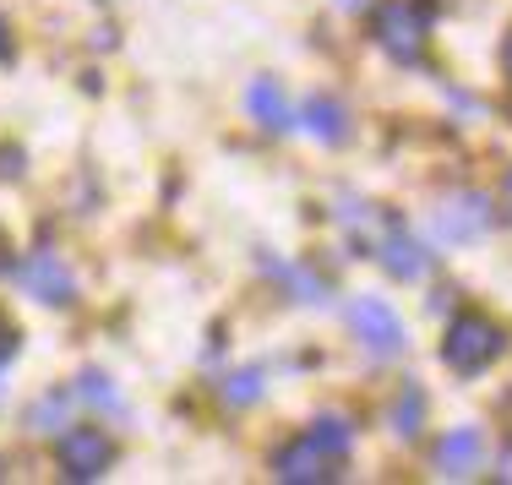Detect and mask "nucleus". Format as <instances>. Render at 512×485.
<instances>
[{
    "instance_id": "1",
    "label": "nucleus",
    "mask_w": 512,
    "mask_h": 485,
    "mask_svg": "<svg viewBox=\"0 0 512 485\" xmlns=\"http://www.w3.org/2000/svg\"><path fill=\"white\" fill-rule=\"evenodd\" d=\"M507 349V333L496 327L491 317H480V311H458L453 322H447V338H442V360L458 371V377H474V371H485L491 360H502Z\"/></svg>"
},
{
    "instance_id": "8",
    "label": "nucleus",
    "mask_w": 512,
    "mask_h": 485,
    "mask_svg": "<svg viewBox=\"0 0 512 485\" xmlns=\"http://www.w3.org/2000/svg\"><path fill=\"white\" fill-rule=\"evenodd\" d=\"M371 257L382 262V268L393 273V278H420L425 268H431V251H425L420 240H409L398 224H393V229H387V235L371 246Z\"/></svg>"
},
{
    "instance_id": "6",
    "label": "nucleus",
    "mask_w": 512,
    "mask_h": 485,
    "mask_svg": "<svg viewBox=\"0 0 512 485\" xmlns=\"http://www.w3.org/2000/svg\"><path fill=\"white\" fill-rule=\"evenodd\" d=\"M17 284H22V295L44 300V306H66V300L77 295V278H71V268L60 257H50V251H33V257L17 268Z\"/></svg>"
},
{
    "instance_id": "14",
    "label": "nucleus",
    "mask_w": 512,
    "mask_h": 485,
    "mask_svg": "<svg viewBox=\"0 0 512 485\" xmlns=\"http://www.w3.org/2000/svg\"><path fill=\"white\" fill-rule=\"evenodd\" d=\"M224 398L229 404H251V398H262V371H235L224 387Z\"/></svg>"
},
{
    "instance_id": "7",
    "label": "nucleus",
    "mask_w": 512,
    "mask_h": 485,
    "mask_svg": "<svg viewBox=\"0 0 512 485\" xmlns=\"http://www.w3.org/2000/svg\"><path fill=\"white\" fill-rule=\"evenodd\" d=\"M480 458H485V436L474 426H458L436 442V469H442L447 480H469L474 469H480Z\"/></svg>"
},
{
    "instance_id": "2",
    "label": "nucleus",
    "mask_w": 512,
    "mask_h": 485,
    "mask_svg": "<svg viewBox=\"0 0 512 485\" xmlns=\"http://www.w3.org/2000/svg\"><path fill=\"white\" fill-rule=\"evenodd\" d=\"M425 33H431V11L425 0H387L376 6V44L393 60H420L425 55Z\"/></svg>"
},
{
    "instance_id": "17",
    "label": "nucleus",
    "mask_w": 512,
    "mask_h": 485,
    "mask_svg": "<svg viewBox=\"0 0 512 485\" xmlns=\"http://www.w3.org/2000/svg\"><path fill=\"white\" fill-rule=\"evenodd\" d=\"M0 60H11V28H6V17H0Z\"/></svg>"
},
{
    "instance_id": "5",
    "label": "nucleus",
    "mask_w": 512,
    "mask_h": 485,
    "mask_svg": "<svg viewBox=\"0 0 512 485\" xmlns=\"http://www.w3.org/2000/svg\"><path fill=\"white\" fill-rule=\"evenodd\" d=\"M55 458L66 469V480H99L115 464V436H104L99 426H77V431L60 436Z\"/></svg>"
},
{
    "instance_id": "13",
    "label": "nucleus",
    "mask_w": 512,
    "mask_h": 485,
    "mask_svg": "<svg viewBox=\"0 0 512 485\" xmlns=\"http://www.w3.org/2000/svg\"><path fill=\"white\" fill-rule=\"evenodd\" d=\"M311 436H316V442H322V447H333V453H344V458H349V426H344V420L322 415V420H316V426H311Z\"/></svg>"
},
{
    "instance_id": "12",
    "label": "nucleus",
    "mask_w": 512,
    "mask_h": 485,
    "mask_svg": "<svg viewBox=\"0 0 512 485\" xmlns=\"http://www.w3.org/2000/svg\"><path fill=\"white\" fill-rule=\"evenodd\" d=\"M71 404H77V387H71V393L39 398V404H33V415H28V426H33V431H60V426H71Z\"/></svg>"
},
{
    "instance_id": "4",
    "label": "nucleus",
    "mask_w": 512,
    "mask_h": 485,
    "mask_svg": "<svg viewBox=\"0 0 512 485\" xmlns=\"http://www.w3.org/2000/svg\"><path fill=\"white\" fill-rule=\"evenodd\" d=\"M273 475L289 480V485H322V480H338V475H344V453L322 447V442L306 431L300 442H289L284 453L273 458Z\"/></svg>"
},
{
    "instance_id": "11",
    "label": "nucleus",
    "mask_w": 512,
    "mask_h": 485,
    "mask_svg": "<svg viewBox=\"0 0 512 485\" xmlns=\"http://www.w3.org/2000/svg\"><path fill=\"white\" fill-rule=\"evenodd\" d=\"M300 120H306V131H311V137H322V142H344L349 137V115H344V104H338V99H306Z\"/></svg>"
},
{
    "instance_id": "3",
    "label": "nucleus",
    "mask_w": 512,
    "mask_h": 485,
    "mask_svg": "<svg viewBox=\"0 0 512 485\" xmlns=\"http://www.w3.org/2000/svg\"><path fill=\"white\" fill-rule=\"evenodd\" d=\"M349 327L360 333V344L371 349V355H404V344H409L404 317H398V311L387 306L382 295H360V300H349Z\"/></svg>"
},
{
    "instance_id": "9",
    "label": "nucleus",
    "mask_w": 512,
    "mask_h": 485,
    "mask_svg": "<svg viewBox=\"0 0 512 485\" xmlns=\"http://www.w3.org/2000/svg\"><path fill=\"white\" fill-rule=\"evenodd\" d=\"M485 224H491V208H485V197H474V191H458V197H447L442 208H436V229H442L447 240L485 235Z\"/></svg>"
},
{
    "instance_id": "21",
    "label": "nucleus",
    "mask_w": 512,
    "mask_h": 485,
    "mask_svg": "<svg viewBox=\"0 0 512 485\" xmlns=\"http://www.w3.org/2000/svg\"><path fill=\"white\" fill-rule=\"evenodd\" d=\"M338 6H360V0H338Z\"/></svg>"
},
{
    "instance_id": "15",
    "label": "nucleus",
    "mask_w": 512,
    "mask_h": 485,
    "mask_svg": "<svg viewBox=\"0 0 512 485\" xmlns=\"http://www.w3.org/2000/svg\"><path fill=\"white\" fill-rule=\"evenodd\" d=\"M398 431H404V436L420 431V393H414V387H409L404 398H398Z\"/></svg>"
},
{
    "instance_id": "16",
    "label": "nucleus",
    "mask_w": 512,
    "mask_h": 485,
    "mask_svg": "<svg viewBox=\"0 0 512 485\" xmlns=\"http://www.w3.org/2000/svg\"><path fill=\"white\" fill-rule=\"evenodd\" d=\"M17 355V327H11V317L0 311V360H11Z\"/></svg>"
},
{
    "instance_id": "10",
    "label": "nucleus",
    "mask_w": 512,
    "mask_h": 485,
    "mask_svg": "<svg viewBox=\"0 0 512 485\" xmlns=\"http://www.w3.org/2000/svg\"><path fill=\"white\" fill-rule=\"evenodd\" d=\"M246 109L256 120H262L267 131H289L295 126V115H289V99H284V88H278V82H251V93H246Z\"/></svg>"
},
{
    "instance_id": "18",
    "label": "nucleus",
    "mask_w": 512,
    "mask_h": 485,
    "mask_svg": "<svg viewBox=\"0 0 512 485\" xmlns=\"http://www.w3.org/2000/svg\"><path fill=\"white\" fill-rule=\"evenodd\" d=\"M11 268V240H6V229H0V273Z\"/></svg>"
},
{
    "instance_id": "20",
    "label": "nucleus",
    "mask_w": 512,
    "mask_h": 485,
    "mask_svg": "<svg viewBox=\"0 0 512 485\" xmlns=\"http://www.w3.org/2000/svg\"><path fill=\"white\" fill-rule=\"evenodd\" d=\"M502 191H507V208H512V169H507V186Z\"/></svg>"
},
{
    "instance_id": "19",
    "label": "nucleus",
    "mask_w": 512,
    "mask_h": 485,
    "mask_svg": "<svg viewBox=\"0 0 512 485\" xmlns=\"http://www.w3.org/2000/svg\"><path fill=\"white\" fill-rule=\"evenodd\" d=\"M502 66H507V77H512V33H507V44H502Z\"/></svg>"
}]
</instances>
